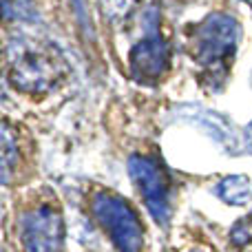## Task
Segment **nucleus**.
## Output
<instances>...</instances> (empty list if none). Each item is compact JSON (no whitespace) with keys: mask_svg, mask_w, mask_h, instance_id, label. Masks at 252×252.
Listing matches in <instances>:
<instances>
[{"mask_svg":"<svg viewBox=\"0 0 252 252\" xmlns=\"http://www.w3.org/2000/svg\"><path fill=\"white\" fill-rule=\"evenodd\" d=\"M246 2H248V4H250V7H252V0H246Z\"/></svg>","mask_w":252,"mask_h":252,"instance_id":"nucleus-11","label":"nucleus"},{"mask_svg":"<svg viewBox=\"0 0 252 252\" xmlns=\"http://www.w3.org/2000/svg\"><path fill=\"white\" fill-rule=\"evenodd\" d=\"M239 33V22L228 13H210L195 27L192 58L208 73V80L217 82V78L226 75L228 60L237 49Z\"/></svg>","mask_w":252,"mask_h":252,"instance_id":"nucleus-1","label":"nucleus"},{"mask_svg":"<svg viewBox=\"0 0 252 252\" xmlns=\"http://www.w3.org/2000/svg\"><path fill=\"white\" fill-rule=\"evenodd\" d=\"M144 35L135 42L128 53V66L139 84H155L166 73L170 62V51L159 35V16L157 9H148L144 22Z\"/></svg>","mask_w":252,"mask_h":252,"instance_id":"nucleus-3","label":"nucleus"},{"mask_svg":"<svg viewBox=\"0 0 252 252\" xmlns=\"http://www.w3.org/2000/svg\"><path fill=\"white\" fill-rule=\"evenodd\" d=\"M246 146H248L250 151H252V122L246 126Z\"/></svg>","mask_w":252,"mask_h":252,"instance_id":"nucleus-9","label":"nucleus"},{"mask_svg":"<svg viewBox=\"0 0 252 252\" xmlns=\"http://www.w3.org/2000/svg\"><path fill=\"white\" fill-rule=\"evenodd\" d=\"M18 235L25 252H62L64 221L60 210L53 206L27 210L18 223Z\"/></svg>","mask_w":252,"mask_h":252,"instance_id":"nucleus-6","label":"nucleus"},{"mask_svg":"<svg viewBox=\"0 0 252 252\" xmlns=\"http://www.w3.org/2000/svg\"><path fill=\"white\" fill-rule=\"evenodd\" d=\"M75 9H78V16H82L84 7H82V0H75Z\"/></svg>","mask_w":252,"mask_h":252,"instance_id":"nucleus-10","label":"nucleus"},{"mask_svg":"<svg viewBox=\"0 0 252 252\" xmlns=\"http://www.w3.org/2000/svg\"><path fill=\"white\" fill-rule=\"evenodd\" d=\"M62 73V60L53 49H20L9 64V75L16 89L42 93L56 84Z\"/></svg>","mask_w":252,"mask_h":252,"instance_id":"nucleus-4","label":"nucleus"},{"mask_svg":"<svg viewBox=\"0 0 252 252\" xmlns=\"http://www.w3.org/2000/svg\"><path fill=\"white\" fill-rule=\"evenodd\" d=\"M215 192L230 206H246L252 199V184L246 175H230L215 186Z\"/></svg>","mask_w":252,"mask_h":252,"instance_id":"nucleus-7","label":"nucleus"},{"mask_svg":"<svg viewBox=\"0 0 252 252\" xmlns=\"http://www.w3.org/2000/svg\"><path fill=\"white\" fill-rule=\"evenodd\" d=\"M93 217L97 219L104 232L111 237L120 252H142L144 230L135 210L118 195L111 192H95L91 197Z\"/></svg>","mask_w":252,"mask_h":252,"instance_id":"nucleus-2","label":"nucleus"},{"mask_svg":"<svg viewBox=\"0 0 252 252\" xmlns=\"http://www.w3.org/2000/svg\"><path fill=\"white\" fill-rule=\"evenodd\" d=\"M18 153V146L13 142V135L9 130V124H2V179L9 182V173L13 168V157Z\"/></svg>","mask_w":252,"mask_h":252,"instance_id":"nucleus-8","label":"nucleus"},{"mask_svg":"<svg viewBox=\"0 0 252 252\" xmlns=\"http://www.w3.org/2000/svg\"><path fill=\"white\" fill-rule=\"evenodd\" d=\"M128 173L133 177L135 186L139 188L144 204H146L151 217L159 226H166L173 213L170 206V186L164 168L157 159L146 155H133L128 159Z\"/></svg>","mask_w":252,"mask_h":252,"instance_id":"nucleus-5","label":"nucleus"}]
</instances>
